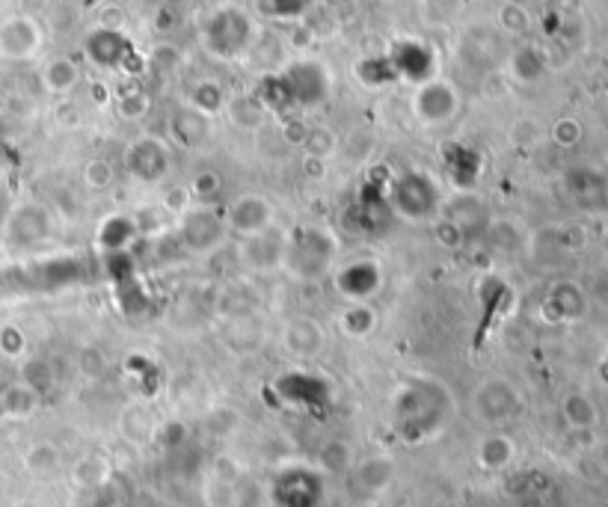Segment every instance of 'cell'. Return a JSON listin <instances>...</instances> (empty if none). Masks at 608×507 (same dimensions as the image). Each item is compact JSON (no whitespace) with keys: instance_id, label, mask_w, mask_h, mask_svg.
<instances>
[{"instance_id":"obj_2","label":"cell","mask_w":608,"mask_h":507,"mask_svg":"<svg viewBox=\"0 0 608 507\" xmlns=\"http://www.w3.org/2000/svg\"><path fill=\"white\" fill-rule=\"evenodd\" d=\"M339 258V241L327 226L300 223L285 235V258L282 270H288L297 282H321L333 273Z\"/></svg>"},{"instance_id":"obj_9","label":"cell","mask_w":608,"mask_h":507,"mask_svg":"<svg viewBox=\"0 0 608 507\" xmlns=\"http://www.w3.org/2000/svg\"><path fill=\"white\" fill-rule=\"evenodd\" d=\"M125 169L140 184H161L173 169V152L158 137L134 140L125 152Z\"/></svg>"},{"instance_id":"obj_20","label":"cell","mask_w":608,"mask_h":507,"mask_svg":"<svg viewBox=\"0 0 608 507\" xmlns=\"http://www.w3.org/2000/svg\"><path fill=\"white\" fill-rule=\"evenodd\" d=\"M517 457V442L505 433H490L478 445V460L484 469H508Z\"/></svg>"},{"instance_id":"obj_3","label":"cell","mask_w":608,"mask_h":507,"mask_svg":"<svg viewBox=\"0 0 608 507\" xmlns=\"http://www.w3.org/2000/svg\"><path fill=\"white\" fill-rule=\"evenodd\" d=\"M386 202L407 223H428L445 208V187L425 169H404L386 181Z\"/></svg>"},{"instance_id":"obj_18","label":"cell","mask_w":608,"mask_h":507,"mask_svg":"<svg viewBox=\"0 0 608 507\" xmlns=\"http://www.w3.org/2000/svg\"><path fill=\"white\" fill-rule=\"evenodd\" d=\"M137 238V223L125 214H113L101 223L98 229V247L104 250V255L110 253H128V247Z\"/></svg>"},{"instance_id":"obj_22","label":"cell","mask_w":608,"mask_h":507,"mask_svg":"<svg viewBox=\"0 0 608 507\" xmlns=\"http://www.w3.org/2000/svg\"><path fill=\"white\" fill-rule=\"evenodd\" d=\"M457 152H460V155H454V149L442 152L445 178H448L451 187L466 190V187L475 184V178H478V172H481V167H466V161H478V152H472V149H466V146H457Z\"/></svg>"},{"instance_id":"obj_17","label":"cell","mask_w":608,"mask_h":507,"mask_svg":"<svg viewBox=\"0 0 608 507\" xmlns=\"http://www.w3.org/2000/svg\"><path fill=\"white\" fill-rule=\"evenodd\" d=\"M561 419L570 430H594L600 424V407L588 392H567L561 398Z\"/></svg>"},{"instance_id":"obj_5","label":"cell","mask_w":608,"mask_h":507,"mask_svg":"<svg viewBox=\"0 0 608 507\" xmlns=\"http://www.w3.org/2000/svg\"><path fill=\"white\" fill-rule=\"evenodd\" d=\"M270 496L276 507H321L327 496V478L315 466H285L276 472Z\"/></svg>"},{"instance_id":"obj_27","label":"cell","mask_w":608,"mask_h":507,"mask_svg":"<svg viewBox=\"0 0 608 507\" xmlns=\"http://www.w3.org/2000/svg\"><path fill=\"white\" fill-rule=\"evenodd\" d=\"M113 178H116V172H113V167L107 164V161H89L87 167H84V184H87L89 190H95V193H101V190H107L110 184H113Z\"/></svg>"},{"instance_id":"obj_7","label":"cell","mask_w":608,"mask_h":507,"mask_svg":"<svg viewBox=\"0 0 608 507\" xmlns=\"http://www.w3.org/2000/svg\"><path fill=\"white\" fill-rule=\"evenodd\" d=\"M223 223H226L229 235L247 241V238L261 235L264 229L276 226V208L261 193H241L223 208Z\"/></svg>"},{"instance_id":"obj_28","label":"cell","mask_w":608,"mask_h":507,"mask_svg":"<svg viewBox=\"0 0 608 507\" xmlns=\"http://www.w3.org/2000/svg\"><path fill=\"white\" fill-rule=\"evenodd\" d=\"M57 463H60V457H57V451L51 445H36L27 454V469H33V472H51Z\"/></svg>"},{"instance_id":"obj_12","label":"cell","mask_w":608,"mask_h":507,"mask_svg":"<svg viewBox=\"0 0 608 507\" xmlns=\"http://www.w3.org/2000/svg\"><path fill=\"white\" fill-rule=\"evenodd\" d=\"M39 42H42L39 24L27 15H12L0 24V57H6V60L33 57Z\"/></svg>"},{"instance_id":"obj_30","label":"cell","mask_w":608,"mask_h":507,"mask_svg":"<svg viewBox=\"0 0 608 507\" xmlns=\"http://www.w3.org/2000/svg\"><path fill=\"white\" fill-rule=\"evenodd\" d=\"M0 350L9 356H18L24 350V333L18 327H3L0 330Z\"/></svg>"},{"instance_id":"obj_19","label":"cell","mask_w":608,"mask_h":507,"mask_svg":"<svg viewBox=\"0 0 608 507\" xmlns=\"http://www.w3.org/2000/svg\"><path fill=\"white\" fill-rule=\"evenodd\" d=\"M39 392L33 386H27L24 380L18 383H6L0 389V416L3 419H24L30 413H36L39 407Z\"/></svg>"},{"instance_id":"obj_13","label":"cell","mask_w":608,"mask_h":507,"mask_svg":"<svg viewBox=\"0 0 608 507\" xmlns=\"http://www.w3.org/2000/svg\"><path fill=\"white\" fill-rule=\"evenodd\" d=\"M285 235L282 229L270 226L264 229L256 238H247L241 241V253H244V264L256 273H273L282 267V258H285Z\"/></svg>"},{"instance_id":"obj_10","label":"cell","mask_w":608,"mask_h":507,"mask_svg":"<svg viewBox=\"0 0 608 507\" xmlns=\"http://www.w3.org/2000/svg\"><path fill=\"white\" fill-rule=\"evenodd\" d=\"M51 229H54V226H51V214H48L42 205H36V202H21V205H15V208L6 214V220H3V238H6L12 247H21V250L48 241Z\"/></svg>"},{"instance_id":"obj_16","label":"cell","mask_w":608,"mask_h":507,"mask_svg":"<svg viewBox=\"0 0 608 507\" xmlns=\"http://www.w3.org/2000/svg\"><path fill=\"white\" fill-rule=\"evenodd\" d=\"M413 107H416V116H419L422 122L442 125V122H448V119L454 116V110H457V95H454V89L448 84H428L419 89Z\"/></svg>"},{"instance_id":"obj_32","label":"cell","mask_w":608,"mask_h":507,"mask_svg":"<svg viewBox=\"0 0 608 507\" xmlns=\"http://www.w3.org/2000/svg\"><path fill=\"white\" fill-rule=\"evenodd\" d=\"M603 199H606V205H608V181H606V187H603Z\"/></svg>"},{"instance_id":"obj_29","label":"cell","mask_w":608,"mask_h":507,"mask_svg":"<svg viewBox=\"0 0 608 507\" xmlns=\"http://www.w3.org/2000/svg\"><path fill=\"white\" fill-rule=\"evenodd\" d=\"M350 469V451L345 442H333L324 448V472H345Z\"/></svg>"},{"instance_id":"obj_11","label":"cell","mask_w":608,"mask_h":507,"mask_svg":"<svg viewBox=\"0 0 608 507\" xmlns=\"http://www.w3.org/2000/svg\"><path fill=\"white\" fill-rule=\"evenodd\" d=\"M588 306H591V297L588 291L579 285V282H555L543 300V309H546V318L555 321V324H576L588 315Z\"/></svg>"},{"instance_id":"obj_6","label":"cell","mask_w":608,"mask_h":507,"mask_svg":"<svg viewBox=\"0 0 608 507\" xmlns=\"http://www.w3.org/2000/svg\"><path fill=\"white\" fill-rule=\"evenodd\" d=\"M178 241L187 253L205 255L220 250V244L226 241V223H223V211L211 208V205H190L184 214H178Z\"/></svg>"},{"instance_id":"obj_4","label":"cell","mask_w":608,"mask_h":507,"mask_svg":"<svg viewBox=\"0 0 608 507\" xmlns=\"http://www.w3.org/2000/svg\"><path fill=\"white\" fill-rule=\"evenodd\" d=\"M333 285L345 303H374L386 285V270L374 255H350L333 273Z\"/></svg>"},{"instance_id":"obj_24","label":"cell","mask_w":608,"mask_h":507,"mask_svg":"<svg viewBox=\"0 0 608 507\" xmlns=\"http://www.w3.org/2000/svg\"><path fill=\"white\" fill-rule=\"evenodd\" d=\"M190 196H193L196 205H211V208H217V202H220V196H223V178H220L217 172H211V169L196 172L193 181H190Z\"/></svg>"},{"instance_id":"obj_15","label":"cell","mask_w":608,"mask_h":507,"mask_svg":"<svg viewBox=\"0 0 608 507\" xmlns=\"http://www.w3.org/2000/svg\"><path fill=\"white\" fill-rule=\"evenodd\" d=\"M276 392H282V398L297 407H315L330 398V386L312 371H291L288 377L276 380Z\"/></svg>"},{"instance_id":"obj_14","label":"cell","mask_w":608,"mask_h":507,"mask_svg":"<svg viewBox=\"0 0 608 507\" xmlns=\"http://www.w3.org/2000/svg\"><path fill=\"white\" fill-rule=\"evenodd\" d=\"M282 344L291 356H300V359H309V356H318L327 344V330L321 321L309 318V315H297L285 324L282 330Z\"/></svg>"},{"instance_id":"obj_8","label":"cell","mask_w":608,"mask_h":507,"mask_svg":"<svg viewBox=\"0 0 608 507\" xmlns=\"http://www.w3.org/2000/svg\"><path fill=\"white\" fill-rule=\"evenodd\" d=\"M475 416L490 427L508 424L517 413H520V389L505 380V377H487L478 389H475Z\"/></svg>"},{"instance_id":"obj_25","label":"cell","mask_w":608,"mask_h":507,"mask_svg":"<svg viewBox=\"0 0 608 507\" xmlns=\"http://www.w3.org/2000/svg\"><path fill=\"white\" fill-rule=\"evenodd\" d=\"M78 66L72 63V60H51L48 66H45V72H42V81H45V86L51 89V92H69V89H75V84H78Z\"/></svg>"},{"instance_id":"obj_23","label":"cell","mask_w":608,"mask_h":507,"mask_svg":"<svg viewBox=\"0 0 608 507\" xmlns=\"http://www.w3.org/2000/svg\"><path fill=\"white\" fill-rule=\"evenodd\" d=\"M395 478V463L389 457H368L356 466V484L368 493H377L383 487H389Z\"/></svg>"},{"instance_id":"obj_26","label":"cell","mask_w":608,"mask_h":507,"mask_svg":"<svg viewBox=\"0 0 608 507\" xmlns=\"http://www.w3.org/2000/svg\"><path fill=\"white\" fill-rule=\"evenodd\" d=\"M582 137H585V128H582V122L573 119V116H564V119H558V122L552 125V140H555V146H561V149H576V146L582 143Z\"/></svg>"},{"instance_id":"obj_1","label":"cell","mask_w":608,"mask_h":507,"mask_svg":"<svg viewBox=\"0 0 608 507\" xmlns=\"http://www.w3.org/2000/svg\"><path fill=\"white\" fill-rule=\"evenodd\" d=\"M454 413L451 392L434 377H410L392 395V424L407 442L436 436Z\"/></svg>"},{"instance_id":"obj_31","label":"cell","mask_w":608,"mask_h":507,"mask_svg":"<svg viewBox=\"0 0 608 507\" xmlns=\"http://www.w3.org/2000/svg\"><path fill=\"white\" fill-rule=\"evenodd\" d=\"M502 24L511 33H522L528 27V15H525V9H520V6H505L502 9Z\"/></svg>"},{"instance_id":"obj_21","label":"cell","mask_w":608,"mask_h":507,"mask_svg":"<svg viewBox=\"0 0 608 507\" xmlns=\"http://www.w3.org/2000/svg\"><path fill=\"white\" fill-rule=\"evenodd\" d=\"M377 324H380V318H377L374 303H348L345 312L339 315V327L350 338H368L377 330Z\"/></svg>"}]
</instances>
